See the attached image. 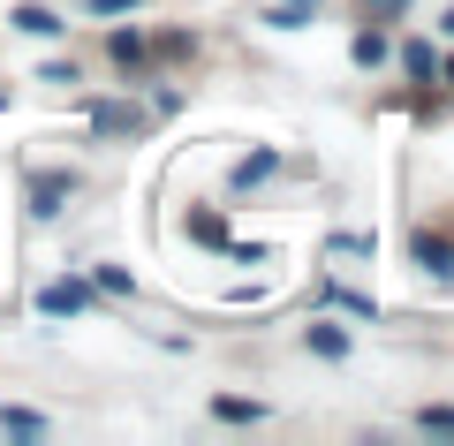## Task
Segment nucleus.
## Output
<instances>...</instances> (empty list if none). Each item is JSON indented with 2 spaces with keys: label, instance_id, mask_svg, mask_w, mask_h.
Masks as SVG:
<instances>
[{
  "label": "nucleus",
  "instance_id": "nucleus-13",
  "mask_svg": "<svg viewBox=\"0 0 454 446\" xmlns=\"http://www.w3.org/2000/svg\"><path fill=\"white\" fill-rule=\"evenodd\" d=\"M417 424H424V431H454V409H424Z\"/></svg>",
  "mask_w": 454,
  "mask_h": 446
},
{
  "label": "nucleus",
  "instance_id": "nucleus-14",
  "mask_svg": "<svg viewBox=\"0 0 454 446\" xmlns=\"http://www.w3.org/2000/svg\"><path fill=\"white\" fill-rule=\"evenodd\" d=\"M372 16H402V8H417V0H364Z\"/></svg>",
  "mask_w": 454,
  "mask_h": 446
},
{
  "label": "nucleus",
  "instance_id": "nucleus-1",
  "mask_svg": "<svg viewBox=\"0 0 454 446\" xmlns=\"http://www.w3.org/2000/svg\"><path fill=\"white\" fill-rule=\"evenodd\" d=\"M38 310H53V318H76V310H83V287H76V280H53L46 295H38Z\"/></svg>",
  "mask_w": 454,
  "mask_h": 446
},
{
  "label": "nucleus",
  "instance_id": "nucleus-10",
  "mask_svg": "<svg viewBox=\"0 0 454 446\" xmlns=\"http://www.w3.org/2000/svg\"><path fill=\"white\" fill-rule=\"evenodd\" d=\"M265 23H273V31H303V23H310V8H295V0H280V8H273Z\"/></svg>",
  "mask_w": 454,
  "mask_h": 446
},
{
  "label": "nucleus",
  "instance_id": "nucleus-5",
  "mask_svg": "<svg viewBox=\"0 0 454 446\" xmlns=\"http://www.w3.org/2000/svg\"><path fill=\"white\" fill-rule=\"evenodd\" d=\"M212 416H220V424H258V401H235V394H220V401H212Z\"/></svg>",
  "mask_w": 454,
  "mask_h": 446
},
{
  "label": "nucleus",
  "instance_id": "nucleus-3",
  "mask_svg": "<svg viewBox=\"0 0 454 446\" xmlns=\"http://www.w3.org/2000/svg\"><path fill=\"white\" fill-rule=\"evenodd\" d=\"M68 190H76L68 175H38V182H31V212H61V197H68Z\"/></svg>",
  "mask_w": 454,
  "mask_h": 446
},
{
  "label": "nucleus",
  "instance_id": "nucleus-11",
  "mask_svg": "<svg viewBox=\"0 0 454 446\" xmlns=\"http://www.w3.org/2000/svg\"><path fill=\"white\" fill-rule=\"evenodd\" d=\"M114 61H145V38H137V31H114Z\"/></svg>",
  "mask_w": 454,
  "mask_h": 446
},
{
  "label": "nucleus",
  "instance_id": "nucleus-17",
  "mask_svg": "<svg viewBox=\"0 0 454 446\" xmlns=\"http://www.w3.org/2000/svg\"><path fill=\"white\" fill-rule=\"evenodd\" d=\"M439 76H447V83H454V61H447V68H439Z\"/></svg>",
  "mask_w": 454,
  "mask_h": 446
},
{
  "label": "nucleus",
  "instance_id": "nucleus-18",
  "mask_svg": "<svg viewBox=\"0 0 454 446\" xmlns=\"http://www.w3.org/2000/svg\"><path fill=\"white\" fill-rule=\"evenodd\" d=\"M295 8H318V0H295Z\"/></svg>",
  "mask_w": 454,
  "mask_h": 446
},
{
  "label": "nucleus",
  "instance_id": "nucleus-16",
  "mask_svg": "<svg viewBox=\"0 0 454 446\" xmlns=\"http://www.w3.org/2000/svg\"><path fill=\"white\" fill-rule=\"evenodd\" d=\"M439 31H447V38H454V8H447V16H439Z\"/></svg>",
  "mask_w": 454,
  "mask_h": 446
},
{
  "label": "nucleus",
  "instance_id": "nucleus-9",
  "mask_svg": "<svg viewBox=\"0 0 454 446\" xmlns=\"http://www.w3.org/2000/svg\"><path fill=\"white\" fill-rule=\"evenodd\" d=\"M0 431H16V439H38V431H46V416H31V409H8V416H0Z\"/></svg>",
  "mask_w": 454,
  "mask_h": 446
},
{
  "label": "nucleus",
  "instance_id": "nucleus-8",
  "mask_svg": "<svg viewBox=\"0 0 454 446\" xmlns=\"http://www.w3.org/2000/svg\"><path fill=\"white\" fill-rule=\"evenodd\" d=\"M348 53H356V68H379V61H387V31H356Z\"/></svg>",
  "mask_w": 454,
  "mask_h": 446
},
{
  "label": "nucleus",
  "instance_id": "nucleus-12",
  "mask_svg": "<svg viewBox=\"0 0 454 446\" xmlns=\"http://www.w3.org/2000/svg\"><path fill=\"white\" fill-rule=\"evenodd\" d=\"M190 235H197V242H227V227L212 220V212H197V220H190Z\"/></svg>",
  "mask_w": 454,
  "mask_h": 446
},
{
  "label": "nucleus",
  "instance_id": "nucleus-7",
  "mask_svg": "<svg viewBox=\"0 0 454 446\" xmlns=\"http://www.w3.org/2000/svg\"><path fill=\"white\" fill-rule=\"evenodd\" d=\"M16 31H31V38H53V31H61V16H53V8H16Z\"/></svg>",
  "mask_w": 454,
  "mask_h": 446
},
{
  "label": "nucleus",
  "instance_id": "nucleus-6",
  "mask_svg": "<svg viewBox=\"0 0 454 446\" xmlns=\"http://www.w3.org/2000/svg\"><path fill=\"white\" fill-rule=\"evenodd\" d=\"M310 348H318L325 364H340V356H348V333H340V325H310Z\"/></svg>",
  "mask_w": 454,
  "mask_h": 446
},
{
  "label": "nucleus",
  "instance_id": "nucleus-2",
  "mask_svg": "<svg viewBox=\"0 0 454 446\" xmlns=\"http://www.w3.org/2000/svg\"><path fill=\"white\" fill-rule=\"evenodd\" d=\"M402 68H409L417 83H432V76H439V53H432V38H409V46H402Z\"/></svg>",
  "mask_w": 454,
  "mask_h": 446
},
{
  "label": "nucleus",
  "instance_id": "nucleus-15",
  "mask_svg": "<svg viewBox=\"0 0 454 446\" xmlns=\"http://www.w3.org/2000/svg\"><path fill=\"white\" fill-rule=\"evenodd\" d=\"M121 8H137V0H91V16H121Z\"/></svg>",
  "mask_w": 454,
  "mask_h": 446
},
{
  "label": "nucleus",
  "instance_id": "nucleus-4",
  "mask_svg": "<svg viewBox=\"0 0 454 446\" xmlns=\"http://www.w3.org/2000/svg\"><path fill=\"white\" fill-rule=\"evenodd\" d=\"M417 265L424 272H454V242L447 235H417Z\"/></svg>",
  "mask_w": 454,
  "mask_h": 446
}]
</instances>
